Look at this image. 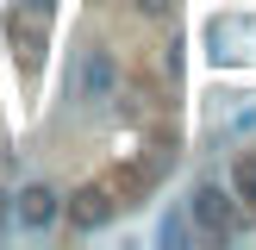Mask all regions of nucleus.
Listing matches in <instances>:
<instances>
[{
  "instance_id": "nucleus-3",
  "label": "nucleus",
  "mask_w": 256,
  "mask_h": 250,
  "mask_svg": "<svg viewBox=\"0 0 256 250\" xmlns=\"http://www.w3.org/2000/svg\"><path fill=\"white\" fill-rule=\"evenodd\" d=\"M188 219H194V232H206V238H232L238 232V194L219 188V182H200L194 200H188Z\"/></svg>"
},
{
  "instance_id": "nucleus-4",
  "label": "nucleus",
  "mask_w": 256,
  "mask_h": 250,
  "mask_svg": "<svg viewBox=\"0 0 256 250\" xmlns=\"http://www.w3.org/2000/svg\"><path fill=\"white\" fill-rule=\"evenodd\" d=\"M62 212H69V232H106L119 212V194H112V182H82L62 200Z\"/></svg>"
},
{
  "instance_id": "nucleus-5",
  "label": "nucleus",
  "mask_w": 256,
  "mask_h": 250,
  "mask_svg": "<svg viewBox=\"0 0 256 250\" xmlns=\"http://www.w3.org/2000/svg\"><path fill=\"white\" fill-rule=\"evenodd\" d=\"M56 219H62V194L50 182H25L19 194H12V225H25V232H50Z\"/></svg>"
},
{
  "instance_id": "nucleus-7",
  "label": "nucleus",
  "mask_w": 256,
  "mask_h": 250,
  "mask_svg": "<svg viewBox=\"0 0 256 250\" xmlns=\"http://www.w3.org/2000/svg\"><path fill=\"white\" fill-rule=\"evenodd\" d=\"M188 232H194V219H188V212H162L156 244H162V250H182V244H188Z\"/></svg>"
},
{
  "instance_id": "nucleus-1",
  "label": "nucleus",
  "mask_w": 256,
  "mask_h": 250,
  "mask_svg": "<svg viewBox=\"0 0 256 250\" xmlns=\"http://www.w3.org/2000/svg\"><path fill=\"white\" fill-rule=\"evenodd\" d=\"M50 19H56V0H12V6H6V44H12V56H19L25 75L44 69Z\"/></svg>"
},
{
  "instance_id": "nucleus-9",
  "label": "nucleus",
  "mask_w": 256,
  "mask_h": 250,
  "mask_svg": "<svg viewBox=\"0 0 256 250\" xmlns=\"http://www.w3.org/2000/svg\"><path fill=\"white\" fill-rule=\"evenodd\" d=\"M12 225V194H0V232Z\"/></svg>"
},
{
  "instance_id": "nucleus-2",
  "label": "nucleus",
  "mask_w": 256,
  "mask_h": 250,
  "mask_svg": "<svg viewBox=\"0 0 256 250\" xmlns=\"http://www.w3.org/2000/svg\"><path fill=\"white\" fill-rule=\"evenodd\" d=\"M69 94L82 100V112H112V106H119V62H112L106 44H88L82 56H75Z\"/></svg>"
},
{
  "instance_id": "nucleus-8",
  "label": "nucleus",
  "mask_w": 256,
  "mask_h": 250,
  "mask_svg": "<svg viewBox=\"0 0 256 250\" xmlns=\"http://www.w3.org/2000/svg\"><path fill=\"white\" fill-rule=\"evenodd\" d=\"M138 6H144L150 19H162V12H175V0H138Z\"/></svg>"
},
{
  "instance_id": "nucleus-6",
  "label": "nucleus",
  "mask_w": 256,
  "mask_h": 250,
  "mask_svg": "<svg viewBox=\"0 0 256 250\" xmlns=\"http://www.w3.org/2000/svg\"><path fill=\"white\" fill-rule=\"evenodd\" d=\"M232 194H238V206H256V156L232 162Z\"/></svg>"
}]
</instances>
